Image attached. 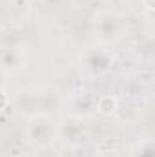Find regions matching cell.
<instances>
[{"label": "cell", "instance_id": "cell-7", "mask_svg": "<svg viewBox=\"0 0 155 157\" xmlns=\"http://www.w3.org/2000/svg\"><path fill=\"white\" fill-rule=\"evenodd\" d=\"M59 106H60V93L57 90H53V88H42V108H44V113L49 115Z\"/></svg>", "mask_w": 155, "mask_h": 157}, {"label": "cell", "instance_id": "cell-8", "mask_svg": "<svg viewBox=\"0 0 155 157\" xmlns=\"http://www.w3.org/2000/svg\"><path fill=\"white\" fill-rule=\"evenodd\" d=\"M62 132H64V133H62L64 139L70 141V143H73V144L84 141V130H82V122H80V121H70Z\"/></svg>", "mask_w": 155, "mask_h": 157}, {"label": "cell", "instance_id": "cell-10", "mask_svg": "<svg viewBox=\"0 0 155 157\" xmlns=\"http://www.w3.org/2000/svg\"><path fill=\"white\" fill-rule=\"evenodd\" d=\"M7 106H9V95H7V91L4 88H0V112L6 110Z\"/></svg>", "mask_w": 155, "mask_h": 157}, {"label": "cell", "instance_id": "cell-12", "mask_svg": "<svg viewBox=\"0 0 155 157\" xmlns=\"http://www.w3.org/2000/svg\"><path fill=\"white\" fill-rule=\"evenodd\" d=\"M142 4H144V7L148 9V11H152L155 6V0H142Z\"/></svg>", "mask_w": 155, "mask_h": 157}, {"label": "cell", "instance_id": "cell-4", "mask_svg": "<svg viewBox=\"0 0 155 157\" xmlns=\"http://www.w3.org/2000/svg\"><path fill=\"white\" fill-rule=\"evenodd\" d=\"M0 68H4L7 73L24 70L26 68L24 48H0Z\"/></svg>", "mask_w": 155, "mask_h": 157}, {"label": "cell", "instance_id": "cell-11", "mask_svg": "<svg viewBox=\"0 0 155 157\" xmlns=\"http://www.w3.org/2000/svg\"><path fill=\"white\" fill-rule=\"evenodd\" d=\"M7 75H9V73H7L4 68H0V88L6 86V82H7Z\"/></svg>", "mask_w": 155, "mask_h": 157}, {"label": "cell", "instance_id": "cell-2", "mask_svg": "<svg viewBox=\"0 0 155 157\" xmlns=\"http://www.w3.org/2000/svg\"><path fill=\"white\" fill-rule=\"evenodd\" d=\"M126 29L124 18L113 11H102L95 18V33L100 44H113Z\"/></svg>", "mask_w": 155, "mask_h": 157}, {"label": "cell", "instance_id": "cell-3", "mask_svg": "<svg viewBox=\"0 0 155 157\" xmlns=\"http://www.w3.org/2000/svg\"><path fill=\"white\" fill-rule=\"evenodd\" d=\"M15 110L26 119L44 113L42 108V88H22L15 95ZM46 115V113H44Z\"/></svg>", "mask_w": 155, "mask_h": 157}, {"label": "cell", "instance_id": "cell-1", "mask_svg": "<svg viewBox=\"0 0 155 157\" xmlns=\"http://www.w3.org/2000/svg\"><path fill=\"white\" fill-rule=\"evenodd\" d=\"M59 135V130L53 122V119L49 115H35V117L29 119L28 126H26V137L28 141L33 144V146H39V148H46V146H51L55 143Z\"/></svg>", "mask_w": 155, "mask_h": 157}, {"label": "cell", "instance_id": "cell-9", "mask_svg": "<svg viewBox=\"0 0 155 157\" xmlns=\"http://www.w3.org/2000/svg\"><path fill=\"white\" fill-rule=\"evenodd\" d=\"M97 110L102 113V115H112L113 112L117 110V99L112 97V95H104L99 99L97 102Z\"/></svg>", "mask_w": 155, "mask_h": 157}, {"label": "cell", "instance_id": "cell-5", "mask_svg": "<svg viewBox=\"0 0 155 157\" xmlns=\"http://www.w3.org/2000/svg\"><path fill=\"white\" fill-rule=\"evenodd\" d=\"M108 64H110V55L106 51H102V49H89L82 57L84 70H88L91 73H99V71L106 70Z\"/></svg>", "mask_w": 155, "mask_h": 157}, {"label": "cell", "instance_id": "cell-6", "mask_svg": "<svg viewBox=\"0 0 155 157\" xmlns=\"http://www.w3.org/2000/svg\"><path fill=\"white\" fill-rule=\"evenodd\" d=\"M26 46V35L20 29L6 28L0 31V48H24Z\"/></svg>", "mask_w": 155, "mask_h": 157}]
</instances>
